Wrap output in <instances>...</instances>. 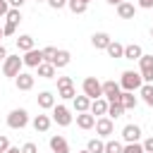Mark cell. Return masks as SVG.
I'll return each instance as SVG.
<instances>
[{
  "label": "cell",
  "mask_w": 153,
  "mask_h": 153,
  "mask_svg": "<svg viewBox=\"0 0 153 153\" xmlns=\"http://www.w3.org/2000/svg\"><path fill=\"white\" fill-rule=\"evenodd\" d=\"M120 86H122V91H139V88L143 86V76H141V72L124 69L122 76H120Z\"/></svg>",
  "instance_id": "obj_1"
},
{
  "label": "cell",
  "mask_w": 153,
  "mask_h": 153,
  "mask_svg": "<svg viewBox=\"0 0 153 153\" xmlns=\"http://www.w3.org/2000/svg\"><path fill=\"white\" fill-rule=\"evenodd\" d=\"M29 124V112L24 108H14L10 115H7V127L10 129H24Z\"/></svg>",
  "instance_id": "obj_2"
},
{
  "label": "cell",
  "mask_w": 153,
  "mask_h": 153,
  "mask_svg": "<svg viewBox=\"0 0 153 153\" xmlns=\"http://www.w3.org/2000/svg\"><path fill=\"white\" fill-rule=\"evenodd\" d=\"M22 65H24V60H22L19 55H7V60L2 62V74L14 79V76L22 72Z\"/></svg>",
  "instance_id": "obj_3"
},
{
  "label": "cell",
  "mask_w": 153,
  "mask_h": 153,
  "mask_svg": "<svg viewBox=\"0 0 153 153\" xmlns=\"http://www.w3.org/2000/svg\"><path fill=\"white\" fill-rule=\"evenodd\" d=\"M81 88H84V93H86L91 100H96V98L103 96V84H100L96 76H86L84 84H81Z\"/></svg>",
  "instance_id": "obj_4"
},
{
  "label": "cell",
  "mask_w": 153,
  "mask_h": 153,
  "mask_svg": "<svg viewBox=\"0 0 153 153\" xmlns=\"http://www.w3.org/2000/svg\"><path fill=\"white\" fill-rule=\"evenodd\" d=\"M139 72L143 76V84L153 81V55H141L139 57Z\"/></svg>",
  "instance_id": "obj_5"
},
{
  "label": "cell",
  "mask_w": 153,
  "mask_h": 153,
  "mask_svg": "<svg viewBox=\"0 0 153 153\" xmlns=\"http://www.w3.org/2000/svg\"><path fill=\"white\" fill-rule=\"evenodd\" d=\"M112 131H115V122H112L108 115H103V117L96 120V134H98L100 139H108Z\"/></svg>",
  "instance_id": "obj_6"
},
{
  "label": "cell",
  "mask_w": 153,
  "mask_h": 153,
  "mask_svg": "<svg viewBox=\"0 0 153 153\" xmlns=\"http://www.w3.org/2000/svg\"><path fill=\"white\" fill-rule=\"evenodd\" d=\"M103 96L110 100V103H115V100H120L122 98V86L117 84V81H103Z\"/></svg>",
  "instance_id": "obj_7"
},
{
  "label": "cell",
  "mask_w": 153,
  "mask_h": 153,
  "mask_svg": "<svg viewBox=\"0 0 153 153\" xmlns=\"http://www.w3.org/2000/svg\"><path fill=\"white\" fill-rule=\"evenodd\" d=\"M53 122H57L60 127H69V124H72V112H69V108L55 105V108H53Z\"/></svg>",
  "instance_id": "obj_8"
},
{
  "label": "cell",
  "mask_w": 153,
  "mask_h": 153,
  "mask_svg": "<svg viewBox=\"0 0 153 153\" xmlns=\"http://www.w3.org/2000/svg\"><path fill=\"white\" fill-rule=\"evenodd\" d=\"M22 60H24V65H26V67H33V69H36L41 62H45V60H43V50H36V48L26 50Z\"/></svg>",
  "instance_id": "obj_9"
},
{
  "label": "cell",
  "mask_w": 153,
  "mask_h": 153,
  "mask_svg": "<svg viewBox=\"0 0 153 153\" xmlns=\"http://www.w3.org/2000/svg\"><path fill=\"white\" fill-rule=\"evenodd\" d=\"M110 43H112V38H110V33H105V31H96V33L91 36V45H93L96 50H105Z\"/></svg>",
  "instance_id": "obj_10"
},
{
  "label": "cell",
  "mask_w": 153,
  "mask_h": 153,
  "mask_svg": "<svg viewBox=\"0 0 153 153\" xmlns=\"http://www.w3.org/2000/svg\"><path fill=\"white\" fill-rule=\"evenodd\" d=\"M33 74H29V72H19L17 76H14V84H17V88L19 91H31L33 88Z\"/></svg>",
  "instance_id": "obj_11"
},
{
  "label": "cell",
  "mask_w": 153,
  "mask_h": 153,
  "mask_svg": "<svg viewBox=\"0 0 153 153\" xmlns=\"http://www.w3.org/2000/svg\"><path fill=\"white\" fill-rule=\"evenodd\" d=\"M122 139H124V143H134V141H139V139H141V127H139V124H124V129H122Z\"/></svg>",
  "instance_id": "obj_12"
},
{
  "label": "cell",
  "mask_w": 153,
  "mask_h": 153,
  "mask_svg": "<svg viewBox=\"0 0 153 153\" xmlns=\"http://www.w3.org/2000/svg\"><path fill=\"white\" fill-rule=\"evenodd\" d=\"M36 103H38V108L41 110H53L57 103H55V96L50 93V91H41L38 96H36Z\"/></svg>",
  "instance_id": "obj_13"
},
{
  "label": "cell",
  "mask_w": 153,
  "mask_h": 153,
  "mask_svg": "<svg viewBox=\"0 0 153 153\" xmlns=\"http://www.w3.org/2000/svg\"><path fill=\"white\" fill-rule=\"evenodd\" d=\"M76 127L81 129H93L96 127V115L88 110V112H76Z\"/></svg>",
  "instance_id": "obj_14"
},
{
  "label": "cell",
  "mask_w": 153,
  "mask_h": 153,
  "mask_svg": "<svg viewBox=\"0 0 153 153\" xmlns=\"http://www.w3.org/2000/svg\"><path fill=\"white\" fill-rule=\"evenodd\" d=\"M134 14H136V7H134V2H120L117 5V17L120 19H134Z\"/></svg>",
  "instance_id": "obj_15"
},
{
  "label": "cell",
  "mask_w": 153,
  "mask_h": 153,
  "mask_svg": "<svg viewBox=\"0 0 153 153\" xmlns=\"http://www.w3.org/2000/svg\"><path fill=\"white\" fill-rule=\"evenodd\" d=\"M108 105H110V100L105 98V96H100V98H96V100H91V112L93 115H108Z\"/></svg>",
  "instance_id": "obj_16"
},
{
  "label": "cell",
  "mask_w": 153,
  "mask_h": 153,
  "mask_svg": "<svg viewBox=\"0 0 153 153\" xmlns=\"http://www.w3.org/2000/svg\"><path fill=\"white\" fill-rule=\"evenodd\" d=\"M72 105H74V110L76 112H88L91 110V98L84 93V96H74L72 98Z\"/></svg>",
  "instance_id": "obj_17"
},
{
  "label": "cell",
  "mask_w": 153,
  "mask_h": 153,
  "mask_svg": "<svg viewBox=\"0 0 153 153\" xmlns=\"http://www.w3.org/2000/svg\"><path fill=\"white\" fill-rule=\"evenodd\" d=\"M36 69H38V76H41V79H55V69H57V67H55L53 62H41Z\"/></svg>",
  "instance_id": "obj_18"
},
{
  "label": "cell",
  "mask_w": 153,
  "mask_h": 153,
  "mask_svg": "<svg viewBox=\"0 0 153 153\" xmlns=\"http://www.w3.org/2000/svg\"><path fill=\"white\" fill-rule=\"evenodd\" d=\"M141 55H143V50H141L139 43H129V45H124V60H139Z\"/></svg>",
  "instance_id": "obj_19"
},
{
  "label": "cell",
  "mask_w": 153,
  "mask_h": 153,
  "mask_svg": "<svg viewBox=\"0 0 153 153\" xmlns=\"http://www.w3.org/2000/svg\"><path fill=\"white\" fill-rule=\"evenodd\" d=\"M50 122H53V120H50L48 115H36L31 124H33L36 131H48V129H50Z\"/></svg>",
  "instance_id": "obj_20"
},
{
  "label": "cell",
  "mask_w": 153,
  "mask_h": 153,
  "mask_svg": "<svg viewBox=\"0 0 153 153\" xmlns=\"http://www.w3.org/2000/svg\"><path fill=\"white\" fill-rule=\"evenodd\" d=\"M48 143H50L53 153H60V151H69V146H67V139H65V136H60V134H57V136H50V141H48Z\"/></svg>",
  "instance_id": "obj_21"
},
{
  "label": "cell",
  "mask_w": 153,
  "mask_h": 153,
  "mask_svg": "<svg viewBox=\"0 0 153 153\" xmlns=\"http://www.w3.org/2000/svg\"><path fill=\"white\" fill-rule=\"evenodd\" d=\"M122 105H124V110H134L136 108V103H139V98L134 96V91H122Z\"/></svg>",
  "instance_id": "obj_22"
},
{
  "label": "cell",
  "mask_w": 153,
  "mask_h": 153,
  "mask_svg": "<svg viewBox=\"0 0 153 153\" xmlns=\"http://www.w3.org/2000/svg\"><path fill=\"white\" fill-rule=\"evenodd\" d=\"M69 60H72V55H69V50H57V55L53 57V65L60 69V67H67L69 65Z\"/></svg>",
  "instance_id": "obj_23"
},
{
  "label": "cell",
  "mask_w": 153,
  "mask_h": 153,
  "mask_svg": "<svg viewBox=\"0 0 153 153\" xmlns=\"http://www.w3.org/2000/svg\"><path fill=\"white\" fill-rule=\"evenodd\" d=\"M122 115H124V105H122V100H115V103L108 105V117H110V120H117V117H122Z\"/></svg>",
  "instance_id": "obj_24"
},
{
  "label": "cell",
  "mask_w": 153,
  "mask_h": 153,
  "mask_svg": "<svg viewBox=\"0 0 153 153\" xmlns=\"http://www.w3.org/2000/svg\"><path fill=\"white\" fill-rule=\"evenodd\" d=\"M17 48H19L22 53L31 50V48H33V36H29V33H22V36L17 38Z\"/></svg>",
  "instance_id": "obj_25"
},
{
  "label": "cell",
  "mask_w": 153,
  "mask_h": 153,
  "mask_svg": "<svg viewBox=\"0 0 153 153\" xmlns=\"http://www.w3.org/2000/svg\"><path fill=\"white\" fill-rule=\"evenodd\" d=\"M105 53H108L110 57H124V45L117 43V41H112V43L105 48Z\"/></svg>",
  "instance_id": "obj_26"
},
{
  "label": "cell",
  "mask_w": 153,
  "mask_h": 153,
  "mask_svg": "<svg viewBox=\"0 0 153 153\" xmlns=\"http://www.w3.org/2000/svg\"><path fill=\"white\" fill-rule=\"evenodd\" d=\"M139 96L143 98V103H146V105H151V108H153V86H151V84H143V86L139 88Z\"/></svg>",
  "instance_id": "obj_27"
},
{
  "label": "cell",
  "mask_w": 153,
  "mask_h": 153,
  "mask_svg": "<svg viewBox=\"0 0 153 153\" xmlns=\"http://www.w3.org/2000/svg\"><path fill=\"white\" fill-rule=\"evenodd\" d=\"M67 7H69L74 14H84L86 7H88V2H84V0H67Z\"/></svg>",
  "instance_id": "obj_28"
},
{
  "label": "cell",
  "mask_w": 153,
  "mask_h": 153,
  "mask_svg": "<svg viewBox=\"0 0 153 153\" xmlns=\"http://www.w3.org/2000/svg\"><path fill=\"white\" fill-rule=\"evenodd\" d=\"M86 151H91V153H103V151H105V141H103V139H91V141L86 143Z\"/></svg>",
  "instance_id": "obj_29"
},
{
  "label": "cell",
  "mask_w": 153,
  "mask_h": 153,
  "mask_svg": "<svg viewBox=\"0 0 153 153\" xmlns=\"http://www.w3.org/2000/svg\"><path fill=\"white\" fill-rule=\"evenodd\" d=\"M57 96H60V98H65V100H72V98L76 96L74 84H72V86H62V88H57Z\"/></svg>",
  "instance_id": "obj_30"
},
{
  "label": "cell",
  "mask_w": 153,
  "mask_h": 153,
  "mask_svg": "<svg viewBox=\"0 0 153 153\" xmlns=\"http://www.w3.org/2000/svg\"><path fill=\"white\" fill-rule=\"evenodd\" d=\"M122 143L120 141H115V139H110V141H105V151L103 153H122Z\"/></svg>",
  "instance_id": "obj_31"
},
{
  "label": "cell",
  "mask_w": 153,
  "mask_h": 153,
  "mask_svg": "<svg viewBox=\"0 0 153 153\" xmlns=\"http://www.w3.org/2000/svg\"><path fill=\"white\" fill-rule=\"evenodd\" d=\"M5 19H7L10 24H19V22H22V12H19V10H14V7H10V12L5 14Z\"/></svg>",
  "instance_id": "obj_32"
},
{
  "label": "cell",
  "mask_w": 153,
  "mask_h": 153,
  "mask_svg": "<svg viewBox=\"0 0 153 153\" xmlns=\"http://www.w3.org/2000/svg\"><path fill=\"white\" fill-rule=\"evenodd\" d=\"M122 153H143V143H139V141H134V143H124Z\"/></svg>",
  "instance_id": "obj_33"
},
{
  "label": "cell",
  "mask_w": 153,
  "mask_h": 153,
  "mask_svg": "<svg viewBox=\"0 0 153 153\" xmlns=\"http://www.w3.org/2000/svg\"><path fill=\"white\" fill-rule=\"evenodd\" d=\"M57 55V48H53V45H48V48H43V60L45 62H53V57Z\"/></svg>",
  "instance_id": "obj_34"
},
{
  "label": "cell",
  "mask_w": 153,
  "mask_h": 153,
  "mask_svg": "<svg viewBox=\"0 0 153 153\" xmlns=\"http://www.w3.org/2000/svg\"><path fill=\"white\" fill-rule=\"evenodd\" d=\"M22 153H38V148H36L33 141H26V143L22 146Z\"/></svg>",
  "instance_id": "obj_35"
},
{
  "label": "cell",
  "mask_w": 153,
  "mask_h": 153,
  "mask_svg": "<svg viewBox=\"0 0 153 153\" xmlns=\"http://www.w3.org/2000/svg\"><path fill=\"white\" fill-rule=\"evenodd\" d=\"M2 29H5V36H14V33H17V24L5 22V26H2Z\"/></svg>",
  "instance_id": "obj_36"
},
{
  "label": "cell",
  "mask_w": 153,
  "mask_h": 153,
  "mask_svg": "<svg viewBox=\"0 0 153 153\" xmlns=\"http://www.w3.org/2000/svg\"><path fill=\"white\" fill-rule=\"evenodd\" d=\"M74 81H72V76H57V88H62V86H72Z\"/></svg>",
  "instance_id": "obj_37"
},
{
  "label": "cell",
  "mask_w": 153,
  "mask_h": 153,
  "mask_svg": "<svg viewBox=\"0 0 153 153\" xmlns=\"http://www.w3.org/2000/svg\"><path fill=\"white\" fill-rule=\"evenodd\" d=\"M48 5H50L53 10H62V7L67 5V0H48Z\"/></svg>",
  "instance_id": "obj_38"
},
{
  "label": "cell",
  "mask_w": 153,
  "mask_h": 153,
  "mask_svg": "<svg viewBox=\"0 0 153 153\" xmlns=\"http://www.w3.org/2000/svg\"><path fill=\"white\" fill-rule=\"evenodd\" d=\"M143 151H146V153H153V136H148V139L143 141Z\"/></svg>",
  "instance_id": "obj_39"
},
{
  "label": "cell",
  "mask_w": 153,
  "mask_h": 153,
  "mask_svg": "<svg viewBox=\"0 0 153 153\" xmlns=\"http://www.w3.org/2000/svg\"><path fill=\"white\" fill-rule=\"evenodd\" d=\"M7 12H10V2L7 0H0V17H5Z\"/></svg>",
  "instance_id": "obj_40"
},
{
  "label": "cell",
  "mask_w": 153,
  "mask_h": 153,
  "mask_svg": "<svg viewBox=\"0 0 153 153\" xmlns=\"http://www.w3.org/2000/svg\"><path fill=\"white\" fill-rule=\"evenodd\" d=\"M7 148H10V139H7V136H0V151L5 153Z\"/></svg>",
  "instance_id": "obj_41"
},
{
  "label": "cell",
  "mask_w": 153,
  "mask_h": 153,
  "mask_svg": "<svg viewBox=\"0 0 153 153\" xmlns=\"http://www.w3.org/2000/svg\"><path fill=\"white\" fill-rule=\"evenodd\" d=\"M10 2V7H14V10H22V5L26 2V0H7Z\"/></svg>",
  "instance_id": "obj_42"
},
{
  "label": "cell",
  "mask_w": 153,
  "mask_h": 153,
  "mask_svg": "<svg viewBox=\"0 0 153 153\" xmlns=\"http://www.w3.org/2000/svg\"><path fill=\"white\" fill-rule=\"evenodd\" d=\"M139 7H143V10H151V7H153V0H139Z\"/></svg>",
  "instance_id": "obj_43"
},
{
  "label": "cell",
  "mask_w": 153,
  "mask_h": 153,
  "mask_svg": "<svg viewBox=\"0 0 153 153\" xmlns=\"http://www.w3.org/2000/svg\"><path fill=\"white\" fill-rule=\"evenodd\" d=\"M5 60H7V48L0 43V62H5Z\"/></svg>",
  "instance_id": "obj_44"
},
{
  "label": "cell",
  "mask_w": 153,
  "mask_h": 153,
  "mask_svg": "<svg viewBox=\"0 0 153 153\" xmlns=\"http://www.w3.org/2000/svg\"><path fill=\"white\" fill-rule=\"evenodd\" d=\"M5 153H22V148H14V146H10V148H7Z\"/></svg>",
  "instance_id": "obj_45"
},
{
  "label": "cell",
  "mask_w": 153,
  "mask_h": 153,
  "mask_svg": "<svg viewBox=\"0 0 153 153\" xmlns=\"http://www.w3.org/2000/svg\"><path fill=\"white\" fill-rule=\"evenodd\" d=\"M110 5H120V2H127V0H108Z\"/></svg>",
  "instance_id": "obj_46"
},
{
  "label": "cell",
  "mask_w": 153,
  "mask_h": 153,
  "mask_svg": "<svg viewBox=\"0 0 153 153\" xmlns=\"http://www.w3.org/2000/svg\"><path fill=\"white\" fill-rule=\"evenodd\" d=\"M2 36H5V29H2V26H0V38H2Z\"/></svg>",
  "instance_id": "obj_47"
},
{
  "label": "cell",
  "mask_w": 153,
  "mask_h": 153,
  "mask_svg": "<svg viewBox=\"0 0 153 153\" xmlns=\"http://www.w3.org/2000/svg\"><path fill=\"white\" fill-rule=\"evenodd\" d=\"M79 153H91V151H79Z\"/></svg>",
  "instance_id": "obj_48"
},
{
  "label": "cell",
  "mask_w": 153,
  "mask_h": 153,
  "mask_svg": "<svg viewBox=\"0 0 153 153\" xmlns=\"http://www.w3.org/2000/svg\"><path fill=\"white\" fill-rule=\"evenodd\" d=\"M36 2H48V0H36Z\"/></svg>",
  "instance_id": "obj_49"
},
{
  "label": "cell",
  "mask_w": 153,
  "mask_h": 153,
  "mask_svg": "<svg viewBox=\"0 0 153 153\" xmlns=\"http://www.w3.org/2000/svg\"><path fill=\"white\" fill-rule=\"evenodd\" d=\"M60 153H69V151H60Z\"/></svg>",
  "instance_id": "obj_50"
},
{
  "label": "cell",
  "mask_w": 153,
  "mask_h": 153,
  "mask_svg": "<svg viewBox=\"0 0 153 153\" xmlns=\"http://www.w3.org/2000/svg\"><path fill=\"white\" fill-rule=\"evenodd\" d=\"M151 36H153V26H151Z\"/></svg>",
  "instance_id": "obj_51"
},
{
  "label": "cell",
  "mask_w": 153,
  "mask_h": 153,
  "mask_svg": "<svg viewBox=\"0 0 153 153\" xmlns=\"http://www.w3.org/2000/svg\"><path fill=\"white\" fill-rule=\"evenodd\" d=\"M84 2H91V0H84Z\"/></svg>",
  "instance_id": "obj_52"
},
{
  "label": "cell",
  "mask_w": 153,
  "mask_h": 153,
  "mask_svg": "<svg viewBox=\"0 0 153 153\" xmlns=\"http://www.w3.org/2000/svg\"><path fill=\"white\" fill-rule=\"evenodd\" d=\"M0 153H2V151H0Z\"/></svg>",
  "instance_id": "obj_53"
},
{
  "label": "cell",
  "mask_w": 153,
  "mask_h": 153,
  "mask_svg": "<svg viewBox=\"0 0 153 153\" xmlns=\"http://www.w3.org/2000/svg\"><path fill=\"white\" fill-rule=\"evenodd\" d=\"M143 153H146V151H143Z\"/></svg>",
  "instance_id": "obj_54"
}]
</instances>
